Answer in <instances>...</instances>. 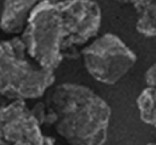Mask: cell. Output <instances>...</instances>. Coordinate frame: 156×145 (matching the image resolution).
<instances>
[{"mask_svg":"<svg viewBox=\"0 0 156 145\" xmlns=\"http://www.w3.org/2000/svg\"><path fill=\"white\" fill-rule=\"evenodd\" d=\"M101 22V8L89 0L39 1L22 34L29 56L55 71L63 60H76Z\"/></svg>","mask_w":156,"mask_h":145,"instance_id":"6da1fadb","label":"cell"},{"mask_svg":"<svg viewBox=\"0 0 156 145\" xmlns=\"http://www.w3.org/2000/svg\"><path fill=\"white\" fill-rule=\"evenodd\" d=\"M45 126L55 128L68 145H104L111 109L89 87L62 83L48 91Z\"/></svg>","mask_w":156,"mask_h":145,"instance_id":"7a4b0ae2","label":"cell"},{"mask_svg":"<svg viewBox=\"0 0 156 145\" xmlns=\"http://www.w3.org/2000/svg\"><path fill=\"white\" fill-rule=\"evenodd\" d=\"M55 81V71L29 56L21 36L1 42L0 93L4 98L12 101L39 98Z\"/></svg>","mask_w":156,"mask_h":145,"instance_id":"3957f363","label":"cell"},{"mask_svg":"<svg viewBox=\"0 0 156 145\" xmlns=\"http://www.w3.org/2000/svg\"><path fill=\"white\" fill-rule=\"evenodd\" d=\"M81 57L88 73L105 85L119 82L136 61L135 53L113 33L96 38L83 48Z\"/></svg>","mask_w":156,"mask_h":145,"instance_id":"277c9868","label":"cell"},{"mask_svg":"<svg viewBox=\"0 0 156 145\" xmlns=\"http://www.w3.org/2000/svg\"><path fill=\"white\" fill-rule=\"evenodd\" d=\"M41 125L24 100L3 104L0 111V145H56V140L44 135Z\"/></svg>","mask_w":156,"mask_h":145,"instance_id":"5b68a950","label":"cell"},{"mask_svg":"<svg viewBox=\"0 0 156 145\" xmlns=\"http://www.w3.org/2000/svg\"><path fill=\"white\" fill-rule=\"evenodd\" d=\"M38 2L35 0L3 1L1 29L7 34H23L30 14Z\"/></svg>","mask_w":156,"mask_h":145,"instance_id":"8992f818","label":"cell"},{"mask_svg":"<svg viewBox=\"0 0 156 145\" xmlns=\"http://www.w3.org/2000/svg\"><path fill=\"white\" fill-rule=\"evenodd\" d=\"M136 9V30L145 37H156V1H132Z\"/></svg>","mask_w":156,"mask_h":145,"instance_id":"52a82bcc","label":"cell"},{"mask_svg":"<svg viewBox=\"0 0 156 145\" xmlns=\"http://www.w3.org/2000/svg\"><path fill=\"white\" fill-rule=\"evenodd\" d=\"M136 103L141 121L156 129V89L145 88L139 95Z\"/></svg>","mask_w":156,"mask_h":145,"instance_id":"ba28073f","label":"cell"},{"mask_svg":"<svg viewBox=\"0 0 156 145\" xmlns=\"http://www.w3.org/2000/svg\"><path fill=\"white\" fill-rule=\"evenodd\" d=\"M31 112L34 115V117L38 120L39 124H40L41 126L45 125L46 115H47V107H46L45 102H42V101L37 102L31 108Z\"/></svg>","mask_w":156,"mask_h":145,"instance_id":"9c48e42d","label":"cell"},{"mask_svg":"<svg viewBox=\"0 0 156 145\" xmlns=\"http://www.w3.org/2000/svg\"><path fill=\"white\" fill-rule=\"evenodd\" d=\"M144 80L146 84V88L156 89V62L148 67L145 71Z\"/></svg>","mask_w":156,"mask_h":145,"instance_id":"30bf717a","label":"cell"},{"mask_svg":"<svg viewBox=\"0 0 156 145\" xmlns=\"http://www.w3.org/2000/svg\"><path fill=\"white\" fill-rule=\"evenodd\" d=\"M147 145H156V143H148Z\"/></svg>","mask_w":156,"mask_h":145,"instance_id":"8fae6325","label":"cell"}]
</instances>
